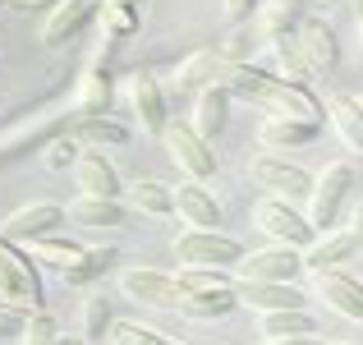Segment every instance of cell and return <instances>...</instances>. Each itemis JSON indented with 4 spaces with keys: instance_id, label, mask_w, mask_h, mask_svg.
<instances>
[{
    "instance_id": "cell-36",
    "label": "cell",
    "mask_w": 363,
    "mask_h": 345,
    "mask_svg": "<svg viewBox=\"0 0 363 345\" xmlns=\"http://www.w3.org/2000/svg\"><path fill=\"white\" fill-rule=\"evenodd\" d=\"M294 5H299V0H267V5H262V18H257V23H262V33H267V37L290 33V14H294Z\"/></svg>"
},
{
    "instance_id": "cell-32",
    "label": "cell",
    "mask_w": 363,
    "mask_h": 345,
    "mask_svg": "<svg viewBox=\"0 0 363 345\" xmlns=\"http://www.w3.org/2000/svg\"><path fill=\"white\" fill-rule=\"evenodd\" d=\"M116 327V318H111V304L106 295H88V304H83V341H101L106 332Z\"/></svg>"
},
{
    "instance_id": "cell-40",
    "label": "cell",
    "mask_w": 363,
    "mask_h": 345,
    "mask_svg": "<svg viewBox=\"0 0 363 345\" xmlns=\"http://www.w3.org/2000/svg\"><path fill=\"white\" fill-rule=\"evenodd\" d=\"M14 5H18V9H46V14H51L60 0H14Z\"/></svg>"
},
{
    "instance_id": "cell-39",
    "label": "cell",
    "mask_w": 363,
    "mask_h": 345,
    "mask_svg": "<svg viewBox=\"0 0 363 345\" xmlns=\"http://www.w3.org/2000/svg\"><path fill=\"white\" fill-rule=\"evenodd\" d=\"M350 235H354V244L363 248V203L354 207V217H350Z\"/></svg>"
},
{
    "instance_id": "cell-11",
    "label": "cell",
    "mask_w": 363,
    "mask_h": 345,
    "mask_svg": "<svg viewBox=\"0 0 363 345\" xmlns=\"http://www.w3.org/2000/svg\"><path fill=\"white\" fill-rule=\"evenodd\" d=\"M120 290L129 295L133 304H147V309H175L179 313V281L166 272H157V267H129V272H120Z\"/></svg>"
},
{
    "instance_id": "cell-21",
    "label": "cell",
    "mask_w": 363,
    "mask_h": 345,
    "mask_svg": "<svg viewBox=\"0 0 363 345\" xmlns=\"http://www.w3.org/2000/svg\"><path fill=\"white\" fill-rule=\"evenodd\" d=\"M65 212H69V221L83 226V230H116V226H124L129 207H124L120 198H88V194H79Z\"/></svg>"
},
{
    "instance_id": "cell-15",
    "label": "cell",
    "mask_w": 363,
    "mask_h": 345,
    "mask_svg": "<svg viewBox=\"0 0 363 345\" xmlns=\"http://www.w3.org/2000/svg\"><path fill=\"white\" fill-rule=\"evenodd\" d=\"M240 304H248L253 313H285V309H303V290L294 281H235Z\"/></svg>"
},
{
    "instance_id": "cell-3",
    "label": "cell",
    "mask_w": 363,
    "mask_h": 345,
    "mask_svg": "<svg viewBox=\"0 0 363 345\" xmlns=\"http://www.w3.org/2000/svg\"><path fill=\"white\" fill-rule=\"evenodd\" d=\"M28 253H33V263L60 272L69 285L97 281V276H106V267L116 263V248H83V244H69V239H33Z\"/></svg>"
},
{
    "instance_id": "cell-19",
    "label": "cell",
    "mask_w": 363,
    "mask_h": 345,
    "mask_svg": "<svg viewBox=\"0 0 363 345\" xmlns=\"http://www.w3.org/2000/svg\"><path fill=\"white\" fill-rule=\"evenodd\" d=\"M262 55H267V65H272L267 74H276V79L303 83V79L313 74V70H308V60H303V46H299V37H294V33H276V37H267Z\"/></svg>"
},
{
    "instance_id": "cell-41",
    "label": "cell",
    "mask_w": 363,
    "mask_h": 345,
    "mask_svg": "<svg viewBox=\"0 0 363 345\" xmlns=\"http://www.w3.org/2000/svg\"><path fill=\"white\" fill-rule=\"evenodd\" d=\"M276 345H327V341L313 332V336H290V341H276Z\"/></svg>"
},
{
    "instance_id": "cell-26",
    "label": "cell",
    "mask_w": 363,
    "mask_h": 345,
    "mask_svg": "<svg viewBox=\"0 0 363 345\" xmlns=\"http://www.w3.org/2000/svg\"><path fill=\"white\" fill-rule=\"evenodd\" d=\"M120 203L138 207L147 217H175V189L161 185V180H133V185H124Z\"/></svg>"
},
{
    "instance_id": "cell-18",
    "label": "cell",
    "mask_w": 363,
    "mask_h": 345,
    "mask_svg": "<svg viewBox=\"0 0 363 345\" xmlns=\"http://www.w3.org/2000/svg\"><path fill=\"white\" fill-rule=\"evenodd\" d=\"M230 102H235V97L221 88V79L207 83L203 92H194V120H189V124H194V129L203 133L207 143H212L216 133L225 129V120H230Z\"/></svg>"
},
{
    "instance_id": "cell-30",
    "label": "cell",
    "mask_w": 363,
    "mask_h": 345,
    "mask_svg": "<svg viewBox=\"0 0 363 345\" xmlns=\"http://www.w3.org/2000/svg\"><path fill=\"white\" fill-rule=\"evenodd\" d=\"M207 83H216V60H212V51H194L175 70V88L179 92H203Z\"/></svg>"
},
{
    "instance_id": "cell-16",
    "label": "cell",
    "mask_w": 363,
    "mask_h": 345,
    "mask_svg": "<svg viewBox=\"0 0 363 345\" xmlns=\"http://www.w3.org/2000/svg\"><path fill=\"white\" fill-rule=\"evenodd\" d=\"M74 180H79V194H88V198H120V194H124L120 170L111 166V157H106L101 148L83 152L79 166H74Z\"/></svg>"
},
{
    "instance_id": "cell-24",
    "label": "cell",
    "mask_w": 363,
    "mask_h": 345,
    "mask_svg": "<svg viewBox=\"0 0 363 345\" xmlns=\"http://www.w3.org/2000/svg\"><path fill=\"white\" fill-rule=\"evenodd\" d=\"M322 120H290V115H267L262 124V143L267 148H308L318 143Z\"/></svg>"
},
{
    "instance_id": "cell-6",
    "label": "cell",
    "mask_w": 363,
    "mask_h": 345,
    "mask_svg": "<svg viewBox=\"0 0 363 345\" xmlns=\"http://www.w3.org/2000/svg\"><path fill=\"white\" fill-rule=\"evenodd\" d=\"M248 175H253L257 189H267V198H281V203H308V194H313L308 170L285 157H272V152H257L248 161Z\"/></svg>"
},
{
    "instance_id": "cell-34",
    "label": "cell",
    "mask_w": 363,
    "mask_h": 345,
    "mask_svg": "<svg viewBox=\"0 0 363 345\" xmlns=\"http://www.w3.org/2000/svg\"><path fill=\"white\" fill-rule=\"evenodd\" d=\"M60 332H55V318L51 313H28L23 318V332H18V345H55Z\"/></svg>"
},
{
    "instance_id": "cell-33",
    "label": "cell",
    "mask_w": 363,
    "mask_h": 345,
    "mask_svg": "<svg viewBox=\"0 0 363 345\" xmlns=\"http://www.w3.org/2000/svg\"><path fill=\"white\" fill-rule=\"evenodd\" d=\"M79 138H74V133H60V138L51 143V148H46V170H55V175H65V170H74L79 166Z\"/></svg>"
},
{
    "instance_id": "cell-43",
    "label": "cell",
    "mask_w": 363,
    "mask_h": 345,
    "mask_svg": "<svg viewBox=\"0 0 363 345\" xmlns=\"http://www.w3.org/2000/svg\"><path fill=\"white\" fill-rule=\"evenodd\" d=\"M350 9H354V14H359V23H363V0H350Z\"/></svg>"
},
{
    "instance_id": "cell-31",
    "label": "cell",
    "mask_w": 363,
    "mask_h": 345,
    "mask_svg": "<svg viewBox=\"0 0 363 345\" xmlns=\"http://www.w3.org/2000/svg\"><path fill=\"white\" fill-rule=\"evenodd\" d=\"M106 102H111L106 70H88V74H83V83H79V111L83 115H101V111H106Z\"/></svg>"
},
{
    "instance_id": "cell-9",
    "label": "cell",
    "mask_w": 363,
    "mask_h": 345,
    "mask_svg": "<svg viewBox=\"0 0 363 345\" xmlns=\"http://www.w3.org/2000/svg\"><path fill=\"white\" fill-rule=\"evenodd\" d=\"M65 221H69V212H65L60 203H51V198H37V203L14 207V212L0 221V235L14 239V244H33V239H51Z\"/></svg>"
},
{
    "instance_id": "cell-38",
    "label": "cell",
    "mask_w": 363,
    "mask_h": 345,
    "mask_svg": "<svg viewBox=\"0 0 363 345\" xmlns=\"http://www.w3.org/2000/svg\"><path fill=\"white\" fill-rule=\"evenodd\" d=\"M221 5H225V18H235V23H240L248 9H253V0H221Z\"/></svg>"
},
{
    "instance_id": "cell-4",
    "label": "cell",
    "mask_w": 363,
    "mask_h": 345,
    "mask_svg": "<svg viewBox=\"0 0 363 345\" xmlns=\"http://www.w3.org/2000/svg\"><path fill=\"white\" fill-rule=\"evenodd\" d=\"M354 166H345V161H331L327 170H322L318 180H313V194H308V221L313 230H336L340 212H345L350 194H354Z\"/></svg>"
},
{
    "instance_id": "cell-35",
    "label": "cell",
    "mask_w": 363,
    "mask_h": 345,
    "mask_svg": "<svg viewBox=\"0 0 363 345\" xmlns=\"http://www.w3.org/2000/svg\"><path fill=\"white\" fill-rule=\"evenodd\" d=\"M111 341L116 345H179V341L161 336V332L143 327V322H116V327H111Z\"/></svg>"
},
{
    "instance_id": "cell-13",
    "label": "cell",
    "mask_w": 363,
    "mask_h": 345,
    "mask_svg": "<svg viewBox=\"0 0 363 345\" xmlns=\"http://www.w3.org/2000/svg\"><path fill=\"white\" fill-rule=\"evenodd\" d=\"M124 97H129L133 115H138L143 133H157V138L166 133V124H170L166 92H161V83L152 79V74H129V79H124Z\"/></svg>"
},
{
    "instance_id": "cell-7",
    "label": "cell",
    "mask_w": 363,
    "mask_h": 345,
    "mask_svg": "<svg viewBox=\"0 0 363 345\" xmlns=\"http://www.w3.org/2000/svg\"><path fill=\"white\" fill-rule=\"evenodd\" d=\"M161 143H166L170 161H175V166L184 170L194 185H203V180H212V175H216V152H212V143H207L203 133L194 129V124L170 120V124H166V133H161Z\"/></svg>"
},
{
    "instance_id": "cell-2",
    "label": "cell",
    "mask_w": 363,
    "mask_h": 345,
    "mask_svg": "<svg viewBox=\"0 0 363 345\" xmlns=\"http://www.w3.org/2000/svg\"><path fill=\"white\" fill-rule=\"evenodd\" d=\"M46 290H42V276H37L33 253L14 244V239L0 235V309L9 313H42Z\"/></svg>"
},
{
    "instance_id": "cell-23",
    "label": "cell",
    "mask_w": 363,
    "mask_h": 345,
    "mask_svg": "<svg viewBox=\"0 0 363 345\" xmlns=\"http://www.w3.org/2000/svg\"><path fill=\"white\" fill-rule=\"evenodd\" d=\"M354 253H359V244H354L350 230H322V235L303 248V267H308V272H327V267H340Z\"/></svg>"
},
{
    "instance_id": "cell-25",
    "label": "cell",
    "mask_w": 363,
    "mask_h": 345,
    "mask_svg": "<svg viewBox=\"0 0 363 345\" xmlns=\"http://www.w3.org/2000/svg\"><path fill=\"white\" fill-rule=\"evenodd\" d=\"M327 115H331V129L340 133V143H345L350 152H363V102L345 97V92H331Z\"/></svg>"
},
{
    "instance_id": "cell-10",
    "label": "cell",
    "mask_w": 363,
    "mask_h": 345,
    "mask_svg": "<svg viewBox=\"0 0 363 345\" xmlns=\"http://www.w3.org/2000/svg\"><path fill=\"white\" fill-rule=\"evenodd\" d=\"M101 5H106V0H60V5L46 14V23H42V46H46V51L69 46L83 28L101 18Z\"/></svg>"
},
{
    "instance_id": "cell-5",
    "label": "cell",
    "mask_w": 363,
    "mask_h": 345,
    "mask_svg": "<svg viewBox=\"0 0 363 345\" xmlns=\"http://www.w3.org/2000/svg\"><path fill=\"white\" fill-rule=\"evenodd\" d=\"M175 258L179 267H207V272H230L244 263V244L221 230H184L175 239Z\"/></svg>"
},
{
    "instance_id": "cell-37",
    "label": "cell",
    "mask_w": 363,
    "mask_h": 345,
    "mask_svg": "<svg viewBox=\"0 0 363 345\" xmlns=\"http://www.w3.org/2000/svg\"><path fill=\"white\" fill-rule=\"evenodd\" d=\"M18 332H23V313L0 309V336H18Z\"/></svg>"
},
{
    "instance_id": "cell-46",
    "label": "cell",
    "mask_w": 363,
    "mask_h": 345,
    "mask_svg": "<svg viewBox=\"0 0 363 345\" xmlns=\"http://www.w3.org/2000/svg\"><path fill=\"white\" fill-rule=\"evenodd\" d=\"M0 5H5V0H0Z\"/></svg>"
},
{
    "instance_id": "cell-8",
    "label": "cell",
    "mask_w": 363,
    "mask_h": 345,
    "mask_svg": "<svg viewBox=\"0 0 363 345\" xmlns=\"http://www.w3.org/2000/svg\"><path fill=\"white\" fill-rule=\"evenodd\" d=\"M253 226L262 230L267 239H281L290 248H308L318 239V230L303 212H294V203H281V198H262L253 203Z\"/></svg>"
},
{
    "instance_id": "cell-44",
    "label": "cell",
    "mask_w": 363,
    "mask_h": 345,
    "mask_svg": "<svg viewBox=\"0 0 363 345\" xmlns=\"http://www.w3.org/2000/svg\"><path fill=\"white\" fill-rule=\"evenodd\" d=\"M318 5H322V9H331V5H336V0H318Z\"/></svg>"
},
{
    "instance_id": "cell-28",
    "label": "cell",
    "mask_w": 363,
    "mask_h": 345,
    "mask_svg": "<svg viewBox=\"0 0 363 345\" xmlns=\"http://www.w3.org/2000/svg\"><path fill=\"white\" fill-rule=\"evenodd\" d=\"M262 327V341L276 345V341H290V336H313V318L303 309H285V313H262L257 318Z\"/></svg>"
},
{
    "instance_id": "cell-27",
    "label": "cell",
    "mask_w": 363,
    "mask_h": 345,
    "mask_svg": "<svg viewBox=\"0 0 363 345\" xmlns=\"http://www.w3.org/2000/svg\"><path fill=\"white\" fill-rule=\"evenodd\" d=\"M69 133L79 143H92V148H124L129 143V129L120 120H111V115H83Z\"/></svg>"
},
{
    "instance_id": "cell-17",
    "label": "cell",
    "mask_w": 363,
    "mask_h": 345,
    "mask_svg": "<svg viewBox=\"0 0 363 345\" xmlns=\"http://www.w3.org/2000/svg\"><path fill=\"white\" fill-rule=\"evenodd\" d=\"M175 217L189 230H221V203L203 185H194V180L175 189Z\"/></svg>"
},
{
    "instance_id": "cell-22",
    "label": "cell",
    "mask_w": 363,
    "mask_h": 345,
    "mask_svg": "<svg viewBox=\"0 0 363 345\" xmlns=\"http://www.w3.org/2000/svg\"><path fill=\"white\" fill-rule=\"evenodd\" d=\"M299 46H303V60H308L313 74H331L340 60V42L336 33H331L322 18H308V23L299 28Z\"/></svg>"
},
{
    "instance_id": "cell-42",
    "label": "cell",
    "mask_w": 363,
    "mask_h": 345,
    "mask_svg": "<svg viewBox=\"0 0 363 345\" xmlns=\"http://www.w3.org/2000/svg\"><path fill=\"white\" fill-rule=\"evenodd\" d=\"M55 345H88V341H83V336H60Z\"/></svg>"
},
{
    "instance_id": "cell-12",
    "label": "cell",
    "mask_w": 363,
    "mask_h": 345,
    "mask_svg": "<svg viewBox=\"0 0 363 345\" xmlns=\"http://www.w3.org/2000/svg\"><path fill=\"white\" fill-rule=\"evenodd\" d=\"M235 272H240L235 281H294L303 272V248H290V244L257 248V253H244V263Z\"/></svg>"
},
{
    "instance_id": "cell-1",
    "label": "cell",
    "mask_w": 363,
    "mask_h": 345,
    "mask_svg": "<svg viewBox=\"0 0 363 345\" xmlns=\"http://www.w3.org/2000/svg\"><path fill=\"white\" fill-rule=\"evenodd\" d=\"M221 88L230 92V97H244L248 106H257L267 115H290V120H322V115H327V106H322L303 83L276 79L262 65H225Z\"/></svg>"
},
{
    "instance_id": "cell-20",
    "label": "cell",
    "mask_w": 363,
    "mask_h": 345,
    "mask_svg": "<svg viewBox=\"0 0 363 345\" xmlns=\"http://www.w3.org/2000/svg\"><path fill=\"white\" fill-rule=\"evenodd\" d=\"M184 290V285H179ZM235 304H240V295H235V285H203V290H184L179 295V313L184 318H225V313H235Z\"/></svg>"
},
{
    "instance_id": "cell-29",
    "label": "cell",
    "mask_w": 363,
    "mask_h": 345,
    "mask_svg": "<svg viewBox=\"0 0 363 345\" xmlns=\"http://www.w3.org/2000/svg\"><path fill=\"white\" fill-rule=\"evenodd\" d=\"M97 23H101V42H116V37L138 33V0H106Z\"/></svg>"
},
{
    "instance_id": "cell-45",
    "label": "cell",
    "mask_w": 363,
    "mask_h": 345,
    "mask_svg": "<svg viewBox=\"0 0 363 345\" xmlns=\"http://www.w3.org/2000/svg\"><path fill=\"white\" fill-rule=\"evenodd\" d=\"M340 345H350V341H340Z\"/></svg>"
},
{
    "instance_id": "cell-14",
    "label": "cell",
    "mask_w": 363,
    "mask_h": 345,
    "mask_svg": "<svg viewBox=\"0 0 363 345\" xmlns=\"http://www.w3.org/2000/svg\"><path fill=\"white\" fill-rule=\"evenodd\" d=\"M313 290H318V300L327 304L331 313H340V318H350V322H363V281H354L350 272L327 267V272L313 276Z\"/></svg>"
}]
</instances>
